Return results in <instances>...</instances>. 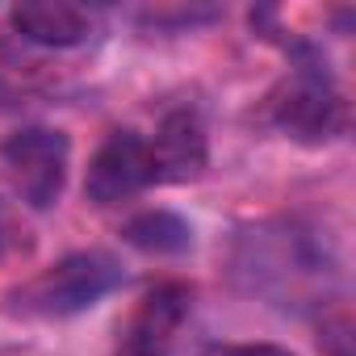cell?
<instances>
[{"mask_svg":"<svg viewBox=\"0 0 356 356\" xmlns=\"http://www.w3.org/2000/svg\"><path fill=\"white\" fill-rule=\"evenodd\" d=\"M126 243H134L138 252L172 256V252H185L193 243V231H189L185 218H176L172 210H147V214L126 222Z\"/></svg>","mask_w":356,"mask_h":356,"instance_id":"8","label":"cell"},{"mask_svg":"<svg viewBox=\"0 0 356 356\" xmlns=\"http://www.w3.org/2000/svg\"><path fill=\"white\" fill-rule=\"evenodd\" d=\"M218 356H293L277 343H235V348H222Z\"/></svg>","mask_w":356,"mask_h":356,"instance_id":"9","label":"cell"},{"mask_svg":"<svg viewBox=\"0 0 356 356\" xmlns=\"http://www.w3.org/2000/svg\"><path fill=\"white\" fill-rule=\"evenodd\" d=\"M118 281H122V268H118L113 256H105V252H76V256H63L55 268H47L30 285L26 298H30L34 310L67 318V314H80V310L97 306Z\"/></svg>","mask_w":356,"mask_h":356,"instance_id":"2","label":"cell"},{"mask_svg":"<svg viewBox=\"0 0 356 356\" xmlns=\"http://www.w3.org/2000/svg\"><path fill=\"white\" fill-rule=\"evenodd\" d=\"M147 147H151V163H155V181H172V185L197 181L210 159L206 126L193 109H172L159 122L155 143H147Z\"/></svg>","mask_w":356,"mask_h":356,"instance_id":"6","label":"cell"},{"mask_svg":"<svg viewBox=\"0 0 356 356\" xmlns=\"http://www.w3.org/2000/svg\"><path fill=\"white\" fill-rule=\"evenodd\" d=\"M151 181H155V163H151L147 138L134 130H113L88 163L84 193L97 206H118V202H130L134 193H143Z\"/></svg>","mask_w":356,"mask_h":356,"instance_id":"3","label":"cell"},{"mask_svg":"<svg viewBox=\"0 0 356 356\" xmlns=\"http://www.w3.org/2000/svg\"><path fill=\"white\" fill-rule=\"evenodd\" d=\"M67 155H72L67 134L47 130V126L17 130V134L5 138V147H0V159H5V168H9V176H13L17 193H22L34 210H51V206L63 197Z\"/></svg>","mask_w":356,"mask_h":356,"instance_id":"1","label":"cell"},{"mask_svg":"<svg viewBox=\"0 0 356 356\" xmlns=\"http://www.w3.org/2000/svg\"><path fill=\"white\" fill-rule=\"evenodd\" d=\"M189 310H193V293L185 285H176V281L155 285L122 331V356H168Z\"/></svg>","mask_w":356,"mask_h":356,"instance_id":"5","label":"cell"},{"mask_svg":"<svg viewBox=\"0 0 356 356\" xmlns=\"http://www.w3.org/2000/svg\"><path fill=\"white\" fill-rule=\"evenodd\" d=\"M277 122H281V130H289V134L302 138V143H323V138H331V134L339 130V122H343V101H339V92L331 88L327 72L302 67V72L285 84V92H281V101H277Z\"/></svg>","mask_w":356,"mask_h":356,"instance_id":"4","label":"cell"},{"mask_svg":"<svg viewBox=\"0 0 356 356\" xmlns=\"http://www.w3.org/2000/svg\"><path fill=\"white\" fill-rule=\"evenodd\" d=\"M9 26L34 42V47H51V51H67L92 38V13L80 5H67V0H26V5H13Z\"/></svg>","mask_w":356,"mask_h":356,"instance_id":"7","label":"cell"}]
</instances>
